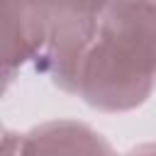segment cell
I'll list each match as a JSON object with an SVG mask.
<instances>
[{
	"mask_svg": "<svg viewBox=\"0 0 156 156\" xmlns=\"http://www.w3.org/2000/svg\"><path fill=\"white\" fill-rule=\"evenodd\" d=\"M54 24H95L112 0H37Z\"/></svg>",
	"mask_w": 156,
	"mask_h": 156,
	"instance_id": "obj_4",
	"label": "cell"
},
{
	"mask_svg": "<svg viewBox=\"0 0 156 156\" xmlns=\"http://www.w3.org/2000/svg\"><path fill=\"white\" fill-rule=\"evenodd\" d=\"M0 5H2V80L7 88L24 63L41 58L51 34V17L37 0H0Z\"/></svg>",
	"mask_w": 156,
	"mask_h": 156,
	"instance_id": "obj_2",
	"label": "cell"
},
{
	"mask_svg": "<svg viewBox=\"0 0 156 156\" xmlns=\"http://www.w3.org/2000/svg\"><path fill=\"white\" fill-rule=\"evenodd\" d=\"M154 88L156 0H112L80 58L73 95L98 112H129Z\"/></svg>",
	"mask_w": 156,
	"mask_h": 156,
	"instance_id": "obj_1",
	"label": "cell"
},
{
	"mask_svg": "<svg viewBox=\"0 0 156 156\" xmlns=\"http://www.w3.org/2000/svg\"><path fill=\"white\" fill-rule=\"evenodd\" d=\"M15 146L7 154H110L112 146L88 124L73 119H54L12 134Z\"/></svg>",
	"mask_w": 156,
	"mask_h": 156,
	"instance_id": "obj_3",
	"label": "cell"
}]
</instances>
